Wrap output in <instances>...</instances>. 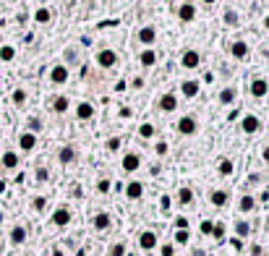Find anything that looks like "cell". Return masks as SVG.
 <instances>
[{"label":"cell","mask_w":269,"mask_h":256,"mask_svg":"<svg viewBox=\"0 0 269 256\" xmlns=\"http://www.w3.org/2000/svg\"><path fill=\"white\" fill-rule=\"evenodd\" d=\"M241 128H243V133H256L259 128H261V120L256 118V115H243V120H241Z\"/></svg>","instance_id":"cell-13"},{"label":"cell","mask_w":269,"mask_h":256,"mask_svg":"<svg viewBox=\"0 0 269 256\" xmlns=\"http://www.w3.org/2000/svg\"><path fill=\"white\" fill-rule=\"evenodd\" d=\"M154 152H157V155H168V144H165V141H159V144L154 146Z\"/></svg>","instance_id":"cell-46"},{"label":"cell","mask_w":269,"mask_h":256,"mask_svg":"<svg viewBox=\"0 0 269 256\" xmlns=\"http://www.w3.org/2000/svg\"><path fill=\"white\" fill-rule=\"evenodd\" d=\"M34 175H37V180H39V183H44V180H47V178H50L47 168H37V173H34Z\"/></svg>","instance_id":"cell-41"},{"label":"cell","mask_w":269,"mask_h":256,"mask_svg":"<svg viewBox=\"0 0 269 256\" xmlns=\"http://www.w3.org/2000/svg\"><path fill=\"white\" fill-rule=\"evenodd\" d=\"M123 146V141H121V136H113V139H107V149L110 152H118V149Z\"/></svg>","instance_id":"cell-39"},{"label":"cell","mask_w":269,"mask_h":256,"mask_svg":"<svg viewBox=\"0 0 269 256\" xmlns=\"http://www.w3.org/2000/svg\"><path fill=\"white\" fill-rule=\"evenodd\" d=\"M76 149H73V146H63L61 149V152H58V160H61V165H73V162H76Z\"/></svg>","instance_id":"cell-22"},{"label":"cell","mask_w":269,"mask_h":256,"mask_svg":"<svg viewBox=\"0 0 269 256\" xmlns=\"http://www.w3.org/2000/svg\"><path fill=\"white\" fill-rule=\"evenodd\" d=\"M39 131H42V120L39 118H29V133H34V136H37Z\"/></svg>","instance_id":"cell-35"},{"label":"cell","mask_w":269,"mask_h":256,"mask_svg":"<svg viewBox=\"0 0 269 256\" xmlns=\"http://www.w3.org/2000/svg\"><path fill=\"white\" fill-rule=\"evenodd\" d=\"M178 19H181L183 24H191L193 19H196V8H193L191 3H183V6H178Z\"/></svg>","instance_id":"cell-17"},{"label":"cell","mask_w":269,"mask_h":256,"mask_svg":"<svg viewBox=\"0 0 269 256\" xmlns=\"http://www.w3.org/2000/svg\"><path fill=\"white\" fill-rule=\"evenodd\" d=\"M68 222H71V209L68 207H58L52 212V225L55 228H66Z\"/></svg>","instance_id":"cell-7"},{"label":"cell","mask_w":269,"mask_h":256,"mask_svg":"<svg viewBox=\"0 0 269 256\" xmlns=\"http://www.w3.org/2000/svg\"><path fill=\"white\" fill-rule=\"evenodd\" d=\"M230 53H233V58H235V60H246V58H248V53H251V47H248V42L238 39V42H233V44H230Z\"/></svg>","instance_id":"cell-12"},{"label":"cell","mask_w":269,"mask_h":256,"mask_svg":"<svg viewBox=\"0 0 269 256\" xmlns=\"http://www.w3.org/2000/svg\"><path fill=\"white\" fill-rule=\"evenodd\" d=\"M181 66L188 68V71L199 68V66H201V53H196V50H186V53L181 55Z\"/></svg>","instance_id":"cell-4"},{"label":"cell","mask_w":269,"mask_h":256,"mask_svg":"<svg viewBox=\"0 0 269 256\" xmlns=\"http://www.w3.org/2000/svg\"><path fill=\"white\" fill-rule=\"evenodd\" d=\"M251 256H261V246H251Z\"/></svg>","instance_id":"cell-50"},{"label":"cell","mask_w":269,"mask_h":256,"mask_svg":"<svg viewBox=\"0 0 269 256\" xmlns=\"http://www.w3.org/2000/svg\"><path fill=\"white\" fill-rule=\"evenodd\" d=\"M157 60H159V55H157V50H152V47H144V50L139 53V63H141L144 68L157 66Z\"/></svg>","instance_id":"cell-8"},{"label":"cell","mask_w":269,"mask_h":256,"mask_svg":"<svg viewBox=\"0 0 269 256\" xmlns=\"http://www.w3.org/2000/svg\"><path fill=\"white\" fill-rule=\"evenodd\" d=\"M123 170L126 173H136L139 168H141V155H136V152H128V155H123Z\"/></svg>","instance_id":"cell-6"},{"label":"cell","mask_w":269,"mask_h":256,"mask_svg":"<svg viewBox=\"0 0 269 256\" xmlns=\"http://www.w3.org/2000/svg\"><path fill=\"white\" fill-rule=\"evenodd\" d=\"M126 196H128L131 201H136V199H141V196H144V186H141V180H131V183L126 186Z\"/></svg>","instance_id":"cell-19"},{"label":"cell","mask_w":269,"mask_h":256,"mask_svg":"<svg viewBox=\"0 0 269 256\" xmlns=\"http://www.w3.org/2000/svg\"><path fill=\"white\" fill-rule=\"evenodd\" d=\"M235 233L241 235V238H246V235L251 233V225H248L246 220H238V222H235Z\"/></svg>","instance_id":"cell-33"},{"label":"cell","mask_w":269,"mask_h":256,"mask_svg":"<svg viewBox=\"0 0 269 256\" xmlns=\"http://www.w3.org/2000/svg\"><path fill=\"white\" fill-rule=\"evenodd\" d=\"M8 240H11L13 246H21L24 240H26V228H24V225H13L11 233H8Z\"/></svg>","instance_id":"cell-16"},{"label":"cell","mask_w":269,"mask_h":256,"mask_svg":"<svg viewBox=\"0 0 269 256\" xmlns=\"http://www.w3.org/2000/svg\"><path fill=\"white\" fill-rule=\"evenodd\" d=\"M76 118L79 120H92L94 118V105L92 102H79L76 105Z\"/></svg>","instance_id":"cell-20"},{"label":"cell","mask_w":269,"mask_h":256,"mask_svg":"<svg viewBox=\"0 0 269 256\" xmlns=\"http://www.w3.org/2000/svg\"><path fill=\"white\" fill-rule=\"evenodd\" d=\"M68 108H71V99H68L66 94H58L55 102H52V110H55L58 115H63V113H68Z\"/></svg>","instance_id":"cell-24"},{"label":"cell","mask_w":269,"mask_h":256,"mask_svg":"<svg viewBox=\"0 0 269 256\" xmlns=\"http://www.w3.org/2000/svg\"><path fill=\"white\" fill-rule=\"evenodd\" d=\"M191 240V235H188V230H175V243H181V246H186Z\"/></svg>","instance_id":"cell-37"},{"label":"cell","mask_w":269,"mask_h":256,"mask_svg":"<svg viewBox=\"0 0 269 256\" xmlns=\"http://www.w3.org/2000/svg\"><path fill=\"white\" fill-rule=\"evenodd\" d=\"M201 3H206V6H212V3H217V0H201Z\"/></svg>","instance_id":"cell-52"},{"label":"cell","mask_w":269,"mask_h":256,"mask_svg":"<svg viewBox=\"0 0 269 256\" xmlns=\"http://www.w3.org/2000/svg\"><path fill=\"white\" fill-rule=\"evenodd\" d=\"M217 170H220V175H230L233 173V160H220V165H217Z\"/></svg>","instance_id":"cell-32"},{"label":"cell","mask_w":269,"mask_h":256,"mask_svg":"<svg viewBox=\"0 0 269 256\" xmlns=\"http://www.w3.org/2000/svg\"><path fill=\"white\" fill-rule=\"evenodd\" d=\"M266 92H269V84H266V79H253L251 81V94L256 97V99H261V97H266Z\"/></svg>","instance_id":"cell-14"},{"label":"cell","mask_w":269,"mask_h":256,"mask_svg":"<svg viewBox=\"0 0 269 256\" xmlns=\"http://www.w3.org/2000/svg\"><path fill=\"white\" fill-rule=\"evenodd\" d=\"M159 253H162V256H173V246H170V243H165V246L159 248Z\"/></svg>","instance_id":"cell-47"},{"label":"cell","mask_w":269,"mask_h":256,"mask_svg":"<svg viewBox=\"0 0 269 256\" xmlns=\"http://www.w3.org/2000/svg\"><path fill=\"white\" fill-rule=\"evenodd\" d=\"M0 165H3L6 170H16L19 168V155L13 152V149H8V152H3V157H0Z\"/></svg>","instance_id":"cell-21"},{"label":"cell","mask_w":269,"mask_h":256,"mask_svg":"<svg viewBox=\"0 0 269 256\" xmlns=\"http://www.w3.org/2000/svg\"><path fill=\"white\" fill-rule=\"evenodd\" d=\"M94 63L99 68H113V66H118V53L110 50V47H104V50L94 53Z\"/></svg>","instance_id":"cell-1"},{"label":"cell","mask_w":269,"mask_h":256,"mask_svg":"<svg viewBox=\"0 0 269 256\" xmlns=\"http://www.w3.org/2000/svg\"><path fill=\"white\" fill-rule=\"evenodd\" d=\"M110 222H113V220H110V215H107V212H97V215H94V220H92L94 230H99V233H102V230H107V228H110Z\"/></svg>","instance_id":"cell-23"},{"label":"cell","mask_w":269,"mask_h":256,"mask_svg":"<svg viewBox=\"0 0 269 256\" xmlns=\"http://www.w3.org/2000/svg\"><path fill=\"white\" fill-rule=\"evenodd\" d=\"M157 108H159L162 113H175V110H178V94H173V92L162 94L159 102H157Z\"/></svg>","instance_id":"cell-5"},{"label":"cell","mask_w":269,"mask_h":256,"mask_svg":"<svg viewBox=\"0 0 269 256\" xmlns=\"http://www.w3.org/2000/svg\"><path fill=\"white\" fill-rule=\"evenodd\" d=\"M235 89L233 86H225V89H222V92H220V105H233L235 102Z\"/></svg>","instance_id":"cell-27"},{"label":"cell","mask_w":269,"mask_h":256,"mask_svg":"<svg viewBox=\"0 0 269 256\" xmlns=\"http://www.w3.org/2000/svg\"><path fill=\"white\" fill-rule=\"evenodd\" d=\"M52 21V11L50 8H37L34 11V24H50Z\"/></svg>","instance_id":"cell-26"},{"label":"cell","mask_w":269,"mask_h":256,"mask_svg":"<svg viewBox=\"0 0 269 256\" xmlns=\"http://www.w3.org/2000/svg\"><path fill=\"white\" fill-rule=\"evenodd\" d=\"M139 248H144V251L157 248V233H154V230H144V233L139 235Z\"/></svg>","instance_id":"cell-9"},{"label":"cell","mask_w":269,"mask_h":256,"mask_svg":"<svg viewBox=\"0 0 269 256\" xmlns=\"http://www.w3.org/2000/svg\"><path fill=\"white\" fill-rule=\"evenodd\" d=\"M193 201V191L188 188V186H183L181 191H178V204H183V207H188Z\"/></svg>","instance_id":"cell-28"},{"label":"cell","mask_w":269,"mask_h":256,"mask_svg":"<svg viewBox=\"0 0 269 256\" xmlns=\"http://www.w3.org/2000/svg\"><path fill=\"white\" fill-rule=\"evenodd\" d=\"M212 235H214V238H222V235H225V225H222V222H217L214 228H212Z\"/></svg>","instance_id":"cell-44"},{"label":"cell","mask_w":269,"mask_h":256,"mask_svg":"<svg viewBox=\"0 0 269 256\" xmlns=\"http://www.w3.org/2000/svg\"><path fill=\"white\" fill-rule=\"evenodd\" d=\"M24 256H26V253H24Z\"/></svg>","instance_id":"cell-55"},{"label":"cell","mask_w":269,"mask_h":256,"mask_svg":"<svg viewBox=\"0 0 269 256\" xmlns=\"http://www.w3.org/2000/svg\"><path fill=\"white\" fill-rule=\"evenodd\" d=\"M212 228H214L212 220H201V228H199V230H201L204 235H212Z\"/></svg>","instance_id":"cell-40"},{"label":"cell","mask_w":269,"mask_h":256,"mask_svg":"<svg viewBox=\"0 0 269 256\" xmlns=\"http://www.w3.org/2000/svg\"><path fill=\"white\" fill-rule=\"evenodd\" d=\"M11 99H13V105H16V108H24L26 105V89H13V94H11Z\"/></svg>","instance_id":"cell-30"},{"label":"cell","mask_w":269,"mask_h":256,"mask_svg":"<svg viewBox=\"0 0 269 256\" xmlns=\"http://www.w3.org/2000/svg\"><path fill=\"white\" fill-rule=\"evenodd\" d=\"M107 256H126V246L123 243H113L107 248Z\"/></svg>","instance_id":"cell-34"},{"label":"cell","mask_w":269,"mask_h":256,"mask_svg":"<svg viewBox=\"0 0 269 256\" xmlns=\"http://www.w3.org/2000/svg\"><path fill=\"white\" fill-rule=\"evenodd\" d=\"M139 42L146 44V47H152V44L157 42V29L154 26H141L139 29Z\"/></svg>","instance_id":"cell-11"},{"label":"cell","mask_w":269,"mask_h":256,"mask_svg":"<svg viewBox=\"0 0 269 256\" xmlns=\"http://www.w3.org/2000/svg\"><path fill=\"white\" fill-rule=\"evenodd\" d=\"M196 131H199V120L193 115H183L178 120V133H181V136H193Z\"/></svg>","instance_id":"cell-2"},{"label":"cell","mask_w":269,"mask_h":256,"mask_svg":"<svg viewBox=\"0 0 269 256\" xmlns=\"http://www.w3.org/2000/svg\"><path fill=\"white\" fill-rule=\"evenodd\" d=\"M118 115H121V118H131V110H128V108H121V110H118Z\"/></svg>","instance_id":"cell-49"},{"label":"cell","mask_w":269,"mask_h":256,"mask_svg":"<svg viewBox=\"0 0 269 256\" xmlns=\"http://www.w3.org/2000/svg\"><path fill=\"white\" fill-rule=\"evenodd\" d=\"M175 228H178V230H188V220H186V217H178V220H175Z\"/></svg>","instance_id":"cell-45"},{"label":"cell","mask_w":269,"mask_h":256,"mask_svg":"<svg viewBox=\"0 0 269 256\" xmlns=\"http://www.w3.org/2000/svg\"><path fill=\"white\" fill-rule=\"evenodd\" d=\"M66 60L71 66H76L79 63V53H76V47H66Z\"/></svg>","instance_id":"cell-36"},{"label":"cell","mask_w":269,"mask_h":256,"mask_svg":"<svg viewBox=\"0 0 269 256\" xmlns=\"http://www.w3.org/2000/svg\"><path fill=\"white\" fill-rule=\"evenodd\" d=\"M3 220H6V215H3V209H0V225H3Z\"/></svg>","instance_id":"cell-53"},{"label":"cell","mask_w":269,"mask_h":256,"mask_svg":"<svg viewBox=\"0 0 269 256\" xmlns=\"http://www.w3.org/2000/svg\"><path fill=\"white\" fill-rule=\"evenodd\" d=\"M0 248H3V243H0Z\"/></svg>","instance_id":"cell-54"},{"label":"cell","mask_w":269,"mask_h":256,"mask_svg":"<svg viewBox=\"0 0 269 256\" xmlns=\"http://www.w3.org/2000/svg\"><path fill=\"white\" fill-rule=\"evenodd\" d=\"M225 24H230V26L238 24V13L235 11H225Z\"/></svg>","instance_id":"cell-43"},{"label":"cell","mask_w":269,"mask_h":256,"mask_svg":"<svg viewBox=\"0 0 269 256\" xmlns=\"http://www.w3.org/2000/svg\"><path fill=\"white\" fill-rule=\"evenodd\" d=\"M209 201H212V207H228V201H230V191H225V188H214L212 193H209Z\"/></svg>","instance_id":"cell-10"},{"label":"cell","mask_w":269,"mask_h":256,"mask_svg":"<svg viewBox=\"0 0 269 256\" xmlns=\"http://www.w3.org/2000/svg\"><path fill=\"white\" fill-rule=\"evenodd\" d=\"M50 81H52L55 86H63V84L68 81V66L55 63V66L50 68Z\"/></svg>","instance_id":"cell-3"},{"label":"cell","mask_w":269,"mask_h":256,"mask_svg":"<svg viewBox=\"0 0 269 256\" xmlns=\"http://www.w3.org/2000/svg\"><path fill=\"white\" fill-rule=\"evenodd\" d=\"M97 191H99V193H107V191H110V180H107V178H102L99 183H97Z\"/></svg>","instance_id":"cell-42"},{"label":"cell","mask_w":269,"mask_h":256,"mask_svg":"<svg viewBox=\"0 0 269 256\" xmlns=\"http://www.w3.org/2000/svg\"><path fill=\"white\" fill-rule=\"evenodd\" d=\"M199 89H201V84H199V81L188 79V81H183V84H181V94H183L186 99H193V97L199 94Z\"/></svg>","instance_id":"cell-15"},{"label":"cell","mask_w":269,"mask_h":256,"mask_svg":"<svg viewBox=\"0 0 269 256\" xmlns=\"http://www.w3.org/2000/svg\"><path fill=\"white\" fill-rule=\"evenodd\" d=\"M264 29H269V16H264Z\"/></svg>","instance_id":"cell-51"},{"label":"cell","mask_w":269,"mask_h":256,"mask_svg":"<svg viewBox=\"0 0 269 256\" xmlns=\"http://www.w3.org/2000/svg\"><path fill=\"white\" fill-rule=\"evenodd\" d=\"M13 58H16V47H13V44H3V47H0V60H3V63H11Z\"/></svg>","instance_id":"cell-29"},{"label":"cell","mask_w":269,"mask_h":256,"mask_svg":"<svg viewBox=\"0 0 269 256\" xmlns=\"http://www.w3.org/2000/svg\"><path fill=\"white\" fill-rule=\"evenodd\" d=\"M253 207H256V201H253V196H241V201H238V212L241 215H248V212H253Z\"/></svg>","instance_id":"cell-25"},{"label":"cell","mask_w":269,"mask_h":256,"mask_svg":"<svg viewBox=\"0 0 269 256\" xmlns=\"http://www.w3.org/2000/svg\"><path fill=\"white\" fill-rule=\"evenodd\" d=\"M34 146H37V136H34V133H29V131H24L19 136V149H21V152H32Z\"/></svg>","instance_id":"cell-18"},{"label":"cell","mask_w":269,"mask_h":256,"mask_svg":"<svg viewBox=\"0 0 269 256\" xmlns=\"http://www.w3.org/2000/svg\"><path fill=\"white\" fill-rule=\"evenodd\" d=\"M261 160L269 165V146H264V149H261Z\"/></svg>","instance_id":"cell-48"},{"label":"cell","mask_w":269,"mask_h":256,"mask_svg":"<svg viewBox=\"0 0 269 256\" xmlns=\"http://www.w3.org/2000/svg\"><path fill=\"white\" fill-rule=\"evenodd\" d=\"M139 136H141V139H152V136H154V126H152V123H141V126H139Z\"/></svg>","instance_id":"cell-31"},{"label":"cell","mask_w":269,"mask_h":256,"mask_svg":"<svg viewBox=\"0 0 269 256\" xmlns=\"http://www.w3.org/2000/svg\"><path fill=\"white\" fill-rule=\"evenodd\" d=\"M44 204H47V199H44V196H34L32 199V209H34V212H42Z\"/></svg>","instance_id":"cell-38"}]
</instances>
